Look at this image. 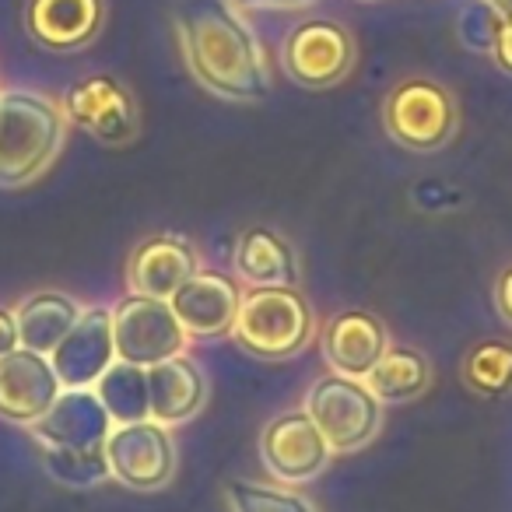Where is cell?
Returning <instances> with one entry per match:
<instances>
[{
    "instance_id": "83f0119b",
    "label": "cell",
    "mask_w": 512,
    "mask_h": 512,
    "mask_svg": "<svg viewBox=\"0 0 512 512\" xmlns=\"http://www.w3.org/2000/svg\"><path fill=\"white\" fill-rule=\"evenodd\" d=\"M495 306H498V313H502V320L512 327V264L505 267L495 281Z\"/></svg>"
},
{
    "instance_id": "484cf974",
    "label": "cell",
    "mask_w": 512,
    "mask_h": 512,
    "mask_svg": "<svg viewBox=\"0 0 512 512\" xmlns=\"http://www.w3.org/2000/svg\"><path fill=\"white\" fill-rule=\"evenodd\" d=\"M498 22H502V15L491 8L488 0H474V4L463 8L460 22H456V32H460V39L470 46V50H488L491 53Z\"/></svg>"
},
{
    "instance_id": "52a82bcc",
    "label": "cell",
    "mask_w": 512,
    "mask_h": 512,
    "mask_svg": "<svg viewBox=\"0 0 512 512\" xmlns=\"http://www.w3.org/2000/svg\"><path fill=\"white\" fill-rule=\"evenodd\" d=\"M106 467L109 477L123 488L158 491L176 474V446H172L169 425L155 418L116 425L106 439Z\"/></svg>"
},
{
    "instance_id": "7c38bea8",
    "label": "cell",
    "mask_w": 512,
    "mask_h": 512,
    "mask_svg": "<svg viewBox=\"0 0 512 512\" xmlns=\"http://www.w3.org/2000/svg\"><path fill=\"white\" fill-rule=\"evenodd\" d=\"M50 362L67 390H88L92 383H99L109 365L116 362L113 316H109V309L92 306L88 313L81 309L78 323H74L71 334L57 344Z\"/></svg>"
},
{
    "instance_id": "f1b7e54d",
    "label": "cell",
    "mask_w": 512,
    "mask_h": 512,
    "mask_svg": "<svg viewBox=\"0 0 512 512\" xmlns=\"http://www.w3.org/2000/svg\"><path fill=\"white\" fill-rule=\"evenodd\" d=\"M15 348H22V341H18V320H15V313L0 309V358Z\"/></svg>"
},
{
    "instance_id": "9c48e42d",
    "label": "cell",
    "mask_w": 512,
    "mask_h": 512,
    "mask_svg": "<svg viewBox=\"0 0 512 512\" xmlns=\"http://www.w3.org/2000/svg\"><path fill=\"white\" fill-rule=\"evenodd\" d=\"M285 71L302 88H330L348 78L355 67V39L344 25L330 18H313L288 32L285 39Z\"/></svg>"
},
{
    "instance_id": "d4e9b609",
    "label": "cell",
    "mask_w": 512,
    "mask_h": 512,
    "mask_svg": "<svg viewBox=\"0 0 512 512\" xmlns=\"http://www.w3.org/2000/svg\"><path fill=\"white\" fill-rule=\"evenodd\" d=\"M225 498L232 512H316L295 491L271 488V484H256V481H228Z\"/></svg>"
},
{
    "instance_id": "ffe728a7",
    "label": "cell",
    "mask_w": 512,
    "mask_h": 512,
    "mask_svg": "<svg viewBox=\"0 0 512 512\" xmlns=\"http://www.w3.org/2000/svg\"><path fill=\"white\" fill-rule=\"evenodd\" d=\"M81 306L64 292H36L15 309V320H18V341L22 348H32L39 355H53L57 344L71 334V327L78 323Z\"/></svg>"
},
{
    "instance_id": "e0dca14e",
    "label": "cell",
    "mask_w": 512,
    "mask_h": 512,
    "mask_svg": "<svg viewBox=\"0 0 512 512\" xmlns=\"http://www.w3.org/2000/svg\"><path fill=\"white\" fill-rule=\"evenodd\" d=\"M102 18H106L102 0H29L25 29L43 50L71 53L99 36Z\"/></svg>"
},
{
    "instance_id": "5b68a950",
    "label": "cell",
    "mask_w": 512,
    "mask_h": 512,
    "mask_svg": "<svg viewBox=\"0 0 512 512\" xmlns=\"http://www.w3.org/2000/svg\"><path fill=\"white\" fill-rule=\"evenodd\" d=\"M383 127L407 151H439L456 134V102L439 81L407 78L386 95Z\"/></svg>"
},
{
    "instance_id": "7402d4cb",
    "label": "cell",
    "mask_w": 512,
    "mask_h": 512,
    "mask_svg": "<svg viewBox=\"0 0 512 512\" xmlns=\"http://www.w3.org/2000/svg\"><path fill=\"white\" fill-rule=\"evenodd\" d=\"M99 400L106 404L113 425H127V421L151 418L148 414V376L141 365L130 362H113L106 369V376L99 379Z\"/></svg>"
},
{
    "instance_id": "4dcf8cb0",
    "label": "cell",
    "mask_w": 512,
    "mask_h": 512,
    "mask_svg": "<svg viewBox=\"0 0 512 512\" xmlns=\"http://www.w3.org/2000/svg\"><path fill=\"white\" fill-rule=\"evenodd\" d=\"M488 4H491V8H495L502 18H512V0H488Z\"/></svg>"
},
{
    "instance_id": "603a6c76",
    "label": "cell",
    "mask_w": 512,
    "mask_h": 512,
    "mask_svg": "<svg viewBox=\"0 0 512 512\" xmlns=\"http://www.w3.org/2000/svg\"><path fill=\"white\" fill-rule=\"evenodd\" d=\"M467 386L484 397H498V393L512 390V344L505 341H484L467 355L463 365Z\"/></svg>"
},
{
    "instance_id": "8992f818",
    "label": "cell",
    "mask_w": 512,
    "mask_h": 512,
    "mask_svg": "<svg viewBox=\"0 0 512 512\" xmlns=\"http://www.w3.org/2000/svg\"><path fill=\"white\" fill-rule=\"evenodd\" d=\"M109 316H113L116 362L148 369V365H158L172 355H183L186 330L172 313L169 299L130 292L123 302H116V309H109Z\"/></svg>"
},
{
    "instance_id": "2e32d148",
    "label": "cell",
    "mask_w": 512,
    "mask_h": 512,
    "mask_svg": "<svg viewBox=\"0 0 512 512\" xmlns=\"http://www.w3.org/2000/svg\"><path fill=\"white\" fill-rule=\"evenodd\" d=\"M386 348H390V337H386L383 320L365 309L337 313L323 330V358L337 376L365 379Z\"/></svg>"
},
{
    "instance_id": "9a60e30c",
    "label": "cell",
    "mask_w": 512,
    "mask_h": 512,
    "mask_svg": "<svg viewBox=\"0 0 512 512\" xmlns=\"http://www.w3.org/2000/svg\"><path fill=\"white\" fill-rule=\"evenodd\" d=\"M113 432L106 404L92 390L60 393V400L32 425L39 446L53 449H106V439Z\"/></svg>"
},
{
    "instance_id": "ba28073f",
    "label": "cell",
    "mask_w": 512,
    "mask_h": 512,
    "mask_svg": "<svg viewBox=\"0 0 512 512\" xmlns=\"http://www.w3.org/2000/svg\"><path fill=\"white\" fill-rule=\"evenodd\" d=\"M60 109L74 127L92 134L95 141L113 144V148L130 144L141 130V113H137L134 95L123 81L109 78V74H92V78L74 81L64 92Z\"/></svg>"
},
{
    "instance_id": "3957f363",
    "label": "cell",
    "mask_w": 512,
    "mask_h": 512,
    "mask_svg": "<svg viewBox=\"0 0 512 512\" xmlns=\"http://www.w3.org/2000/svg\"><path fill=\"white\" fill-rule=\"evenodd\" d=\"M232 337L267 362L292 358L313 341V306L295 288H249L242 292Z\"/></svg>"
},
{
    "instance_id": "8fae6325",
    "label": "cell",
    "mask_w": 512,
    "mask_h": 512,
    "mask_svg": "<svg viewBox=\"0 0 512 512\" xmlns=\"http://www.w3.org/2000/svg\"><path fill=\"white\" fill-rule=\"evenodd\" d=\"M330 442L306 411L274 418L260 435V456L267 470L285 484H306L330 463Z\"/></svg>"
},
{
    "instance_id": "f546056e",
    "label": "cell",
    "mask_w": 512,
    "mask_h": 512,
    "mask_svg": "<svg viewBox=\"0 0 512 512\" xmlns=\"http://www.w3.org/2000/svg\"><path fill=\"white\" fill-rule=\"evenodd\" d=\"M235 8H306L313 0H232Z\"/></svg>"
},
{
    "instance_id": "7a4b0ae2",
    "label": "cell",
    "mask_w": 512,
    "mask_h": 512,
    "mask_svg": "<svg viewBox=\"0 0 512 512\" xmlns=\"http://www.w3.org/2000/svg\"><path fill=\"white\" fill-rule=\"evenodd\" d=\"M67 137V116L50 95L39 92H0V186L18 190L39 179Z\"/></svg>"
},
{
    "instance_id": "44dd1931",
    "label": "cell",
    "mask_w": 512,
    "mask_h": 512,
    "mask_svg": "<svg viewBox=\"0 0 512 512\" xmlns=\"http://www.w3.org/2000/svg\"><path fill=\"white\" fill-rule=\"evenodd\" d=\"M428 379H432V369H428L421 351L386 348L376 369L365 376V383L383 404H407V400L421 397L428 390Z\"/></svg>"
},
{
    "instance_id": "ac0fdd59",
    "label": "cell",
    "mask_w": 512,
    "mask_h": 512,
    "mask_svg": "<svg viewBox=\"0 0 512 512\" xmlns=\"http://www.w3.org/2000/svg\"><path fill=\"white\" fill-rule=\"evenodd\" d=\"M148 376V414L162 425H183L204 404V372L193 358L172 355L144 369Z\"/></svg>"
},
{
    "instance_id": "cb8c5ba5",
    "label": "cell",
    "mask_w": 512,
    "mask_h": 512,
    "mask_svg": "<svg viewBox=\"0 0 512 512\" xmlns=\"http://www.w3.org/2000/svg\"><path fill=\"white\" fill-rule=\"evenodd\" d=\"M39 449H43L46 470L60 484H67V488H92V484L109 477L106 449H53V446H39Z\"/></svg>"
},
{
    "instance_id": "4fadbf2b",
    "label": "cell",
    "mask_w": 512,
    "mask_h": 512,
    "mask_svg": "<svg viewBox=\"0 0 512 512\" xmlns=\"http://www.w3.org/2000/svg\"><path fill=\"white\" fill-rule=\"evenodd\" d=\"M200 271V256L186 235H151L130 253L127 260V288L134 295L151 299H172L193 274Z\"/></svg>"
},
{
    "instance_id": "4316f807",
    "label": "cell",
    "mask_w": 512,
    "mask_h": 512,
    "mask_svg": "<svg viewBox=\"0 0 512 512\" xmlns=\"http://www.w3.org/2000/svg\"><path fill=\"white\" fill-rule=\"evenodd\" d=\"M491 57L502 67L505 74H512V18H502L495 32V43H491Z\"/></svg>"
},
{
    "instance_id": "d6986e66",
    "label": "cell",
    "mask_w": 512,
    "mask_h": 512,
    "mask_svg": "<svg viewBox=\"0 0 512 512\" xmlns=\"http://www.w3.org/2000/svg\"><path fill=\"white\" fill-rule=\"evenodd\" d=\"M235 274L249 288H295L299 260L285 235L271 228H246L235 242Z\"/></svg>"
},
{
    "instance_id": "30bf717a",
    "label": "cell",
    "mask_w": 512,
    "mask_h": 512,
    "mask_svg": "<svg viewBox=\"0 0 512 512\" xmlns=\"http://www.w3.org/2000/svg\"><path fill=\"white\" fill-rule=\"evenodd\" d=\"M64 383L50 355L32 348H15L0 358V418L11 425H36L60 400Z\"/></svg>"
},
{
    "instance_id": "277c9868",
    "label": "cell",
    "mask_w": 512,
    "mask_h": 512,
    "mask_svg": "<svg viewBox=\"0 0 512 512\" xmlns=\"http://www.w3.org/2000/svg\"><path fill=\"white\" fill-rule=\"evenodd\" d=\"M306 414L316 421L334 453H355L376 439L383 425V400L369 390V383L334 372L306 393Z\"/></svg>"
},
{
    "instance_id": "6da1fadb",
    "label": "cell",
    "mask_w": 512,
    "mask_h": 512,
    "mask_svg": "<svg viewBox=\"0 0 512 512\" xmlns=\"http://www.w3.org/2000/svg\"><path fill=\"white\" fill-rule=\"evenodd\" d=\"M176 32L193 78L218 99L260 102L271 92L260 43L235 15L232 0H183L176 8Z\"/></svg>"
},
{
    "instance_id": "5bb4252c",
    "label": "cell",
    "mask_w": 512,
    "mask_h": 512,
    "mask_svg": "<svg viewBox=\"0 0 512 512\" xmlns=\"http://www.w3.org/2000/svg\"><path fill=\"white\" fill-rule=\"evenodd\" d=\"M172 313L183 323L186 337H200V341H211V337L232 334L235 316H239L242 292L228 274L218 271H197L176 295H172Z\"/></svg>"
}]
</instances>
